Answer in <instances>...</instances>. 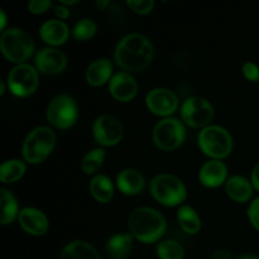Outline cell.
Returning a JSON list of instances; mask_svg holds the SVG:
<instances>
[{
    "instance_id": "cell-27",
    "label": "cell",
    "mask_w": 259,
    "mask_h": 259,
    "mask_svg": "<svg viewBox=\"0 0 259 259\" xmlns=\"http://www.w3.org/2000/svg\"><path fill=\"white\" fill-rule=\"evenodd\" d=\"M105 149L104 148H94L85 154V157L81 161V169L86 175L98 174L99 169L103 167L105 161Z\"/></svg>"
},
{
    "instance_id": "cell-11",
    "label": "cell",
    "mask_w": 259,
    "mask_h": 259,
    "mask_svg": "<svg viewBox=\"0 0 259 259\" xmlns=\"http://www.w3.org/2000/svg\"><path fill=\"white\" fill-rule=\"evenodd\" d=\"M93 136L101 147L116 146L124 137L123 123L110 114L98 116L93 124Z\"/></svg>"
},
{
    "instance_id": "cell-12",
    "label": "cell",
    "mask_w": 259,
    "mask_h": 259,
    "mask_svg": "<svg viewBox=\"0 0 259 259\" xmlns=\"http://www.w3.org/2000/svg\"><path fill=\"white\" fill-rule=\"evenodd\" d=\"M146 105L154 115L169 118L179 108V98L169 89L156 88L147 94Z\"/></svg>"
},
{
    "instance_id": "cell-13",
    "label": "cell",
    "mask_w": 259,
    "mask_h": 259,
    "mask_svg": "<svg viewBox=\"0 0 259 259\" xmlns=\"http://www.w3.org/2000/svg\"><path fill=\"white\" fill-rule=\"evenodd\" d=\"M34 63L38 72L43 75H57L67 66V57L58 48L45 47L37 52Z\"/></svg>"
},
{
    "instance_id": "cell-24",
    "label": "cell",
    "mask_w": 259,
    "mask_h": 259,
    "mask_svg": "<svg viewBox=\"0 0 259 259\" xmlns=\"http://www.w3.org/2000/svg\"><path fill=\"white\" fill-rule=\"evenodd\" d=\"M0 207H2V215H0V224L2 225L12 224L19 217L20 211L18 200L9 190H0Z\"/></svg>"
},
{
    "instance_id": "cell-23",
    "label": "cell",
    "mask_w": 259,
    "mask_h": 259,
    "mask_svg": "<svg viewBox=\"0 0 259 259\" xmlns=\"http://www.w3.org/2000/svg\"><path fill=\"white\" fill-rule=\"evenodd\" d=\"M90 194L101 204H108L114 196L113 181L105 175H95L90 181Z\"/></svg>"
},
{
    "instance_id": "cell-18",
    "label": "cell",
    "mask_w": 259,
    "mask_h": 259,
    "mask_svg": "<svg viewBox=\"0 0 259 259\" xmlns=\"http://www.w3.org/2000/svg\"><path fill=\"white\" fill-rule=\"evenodd\" d=\"M116 186L124 195L134 196L143 191L146 186V179L138 169H121L116 176Z\"/></svg>"
},
{
    "instance_id": "cell-3",
    "label": "cell",
    "mask_w": 259,
    "mask_h": 259,
    "mask_svg": "<svg viewBox=\"0 0 259 259\" xmlns=\"http://www.w3.org/2000/svg\"><path fill=\"white\" fill-rule=\"evenodd\" d=\"M56 142L57 137L52 128L45 125L37 126L28 133L23 142V158L30 164H38L46 161L55 149Z\"/></svg>"
},
{
    "instance_id": "cell-37",
    "label": "cell",
    "mask_w": 259,
    "mask_h": 259,
    "mask_svg": "<svg viewBox=\"0 0 259 259\" xmlns=\"http://www.w3.org/2000/svg\"><path fill=\"white\" fill-rule=\"evenodd\" d=\"M109 5H110V2H109V0H98V2H96V8H98L99 10H105Z\"/></svg>"
},
{
    "instance_id": "cell-35",
    "label": "cell",
    "mask_w": 259,
    "mask_h": 259,
    "mask_svg": "<svg viewBox=\"0 0 259 259\" xmlns=\"http://www.w3.org/2000/svg\"><path fill=\"white\" fill-rule=\"evenodd\" d=\"M212 259H233V255L227 249H215L212 252Z\"/></svg>"
},
{
    "instance_id": "cell-26",
    "label": "cell",
    "mask_w": 259,
    "mask_h": 259,
    "mask_svg": "<svg viewBox=\"0 0 259 259\" xmlns=\"http://www.w3.org/2000/svg\"><path fill=\"white\" fill-rule=\"evenodd\" d=\"M27 172V164L17 158L3 162L0 167V181L3 184H14Z\"/></svg>"
},
{
    "instance_id": "cell-29",
    "label": "cell",
    "mask_w": 259,
    "mask_h": 259,
    "mask_svg": "<svg viewBox=\"0 0 259 259\" xmlns=\"http://www.w3.org/2000/svg\"><path fill=\"white\" fill-rule=\"evenodd\" d=\"M98 32V25L93 19H81L73 25L72 37L77 40H88L93 38Z\"/></svg>"
},
{
    "instance_id": "cell-20",
    "label": "cell",
    "mask_w": 259,
    "mask_h": 259,
    "mask_svg": "<svg viewBox=\"0 0 259 259\" xmlns=\"http://www.w3.org/2000/svg\"><path fill=\"white\" fill-rule=\"evenodd\" d=\"M253 185L245 177L239 176V175H235L228 179V181L225 182V191H227L228 196L235 202H243L249 201L250 197L253 195Z\"/></svg>"
},
{
    "instance_id": "cell-33",
    "label": "cell",
    "mask_w": 259,
    "mask_h": 259,
    "mask_svg": "<svg viewBox=\"0 0 259 259\" xmlns=\"http://www.w3.org/2000/svg\"><path fill=\"white\" fill-rule=\"evenodd\" d=\"M247 214L250 224H252L255 229L259 230V197H257V199H254L250 202Z\"/></svg>"
},
{
    "instance_id": "cell-16",
    "label": "cell",
    "mask_w": 259,
    "mask_h": 259,
    "mask_svg": "<svg viewBox=\"0 0 259 259\" xmlns=\"http://www.w3.org/2000/svg\"><path fill=\"white\" fill-rule=\"evenodd\" d=\"M199 181L202 186L217 189L228 181V167L220 159L205 162L199 171Z\"/></svg>"
},
{
    "instance_id": "cell-38",
    "label": "cell",
    "mask_w": 259,
    "mask_h": 259,
    "mask_svg": "<svg viewBox=\"0 0 259 259\" xmlns=\"http://www.w3.org/2000/svg\"><path fill=\"white\" fill-rule=\"evenodd\" d=\"M235 259H259V255L254 254V253H245V254L238 255Z\"/></svg>"
},
{
    "instance_id": "cell-6",
    "label": "cell",
    "mask_w": 259,
    "mask_h": 259,
    "mask_svg": "<svg viewBox=\"0 0 259 259\" xmlns=\"http://www.w3.org/2000/svg\"><path fill=\"white\" fill-rule=\"evenodd\" d=\"M197 143L205 156L211 159L225 158L233 149V138L229 132L220 125H209L201 129Z\"/></svg>"
},
{
    "instance_id": "cell-31",
    "label": "cell",
    "mask_w": 259,
    "mask_h": 259,
    "mask_svg": "<svg viewBox=\"0 0 259 259\" xmlns=\"http://www.w3.org/2000/svg\"><path fill=\"white\" fill-rule=\"evenodd\" d=\"M52 2L51 0H32L28 3V10L32 14H43L47 12L51 7H52Z\"/></svg>"
},
{
    "instance_id": "cell-21",
    "label": "cell",
    "mask_w": 259,
    "mask_h": 259,
    "mask_svg": "<svg viewBox=\"0 0 259 259\" xmlns=\"http://www.w3.org/2000/svg\"><path fill=\"white\" fill-rule=\"evenodd\" d=\"M133 248V235L131 233H119L111 235L106 243V252L113 259H125Z\"/></svg>"
},
{
    "instance_id": "cell-9",
    "label": "cell",
    "mask_w": 259,
    "mask_h": 259,
    "mask_svg": "<svg viewBox=\"0 0 259 259\" xmlns=\"http://www.w3.org/2000/svg\"><path fill=\"white\" fill-rule=\"evenodd\" d=\"M39 77L38 71L28 63H20L10 70L7 85L10 93L18 98H28L37 90Z\"/></svg>"
},
{
    "instance_id": "cell-10",
    "label": "cell",
    "mask_w": 259,
    "mask_h": 259,
    "mask_svg": "<svg viewBox=\"0 0 259 259\" xmlns=\"http://www.w3.org/2000/svg\"><path fill=\"white\" fill-rule=\"evenodd\" d=\"M181 118L189 126L204 129L211 125L210 123L214 119V108L206 99L191 96L182 104Z\"/></svg>"
},
{
    "instance_id": "cell-2",
    "label": "cell",
    "mask_w": 259,
    "mask_h": 259,
    "mask_svg": "<svg viewBox=\"0 0 259 259\" xmlns=\"http://www.w3.org/2000/svg\"><path fill=\"white\" fill-rule=\"evenodd\" d=\"M131 234L144 244L159 242L166 233L167 223L163 215L152 207H137L131 212L128 219Z\"/></svg>"
},
{
    "instance_id": "cell-40",
    "label": "cell",
    "mask_w": 259,
    "mask_h": 259,
    "mask_svg": "<svg viewBox=\"0 0 259 259\" xmlns=\"http://www.w3.org/2000/svg\"><path fill=\"white\" fill-rule=\"evenodd\" d=\"M4 93H5V81L2 80L0 81V95H3Z\"/></svg>"
},
{
    "instance_id": "cell-8",
    "label": "cell",
    "mask_w": 259,
    "mask_h": 259,
    "mask_svg": "<svg viewBox=\"0 0 259 259\" xmlns=\"http://www.w3.org/2000/svg\"><path fill=\"white\" fill-rule=\"evenodd\" d=\"M153 142L159 149L166 152L179 148L186 138V129L182 121L176 118H164L153 129Z\"/></svg>"
},
{
    "instance_id": "cell-39",
    "label": "cell",
    "mask_w": 259,
    "mask_h": 259,
    "mask_svg": "<svg viewBox=\"0 0 259 259\" xmlns=\"http://www.w3.org/2000/svg\"><path fill=\"white\" fill-rule=\"evenodd\" d=\"M5 24H7V15H5L4 10L2 9L0 10V28H2V29H4Z\"/></svg>"
},
{
    "instance_id": "cell-22",
    "label": "cell",
    "mask_w": 259,
    "mask_h": 259,
    "mask_svg": "<svg viewBox=\"0 0 259 259\" xmlns=\"http://www.w3.org/2000/svg\"><path fill=\"white\" fill-rule=\"evenodd\" d=\"M60 259H101L98 249L85 240L70 242L61 252Z\"/></svg>"
},
{
    "instance_id": "cell-36",
    "label": "cell",
    "mask_w": 259,
    "mask_h": 259,
    "mask_svg": "<svg viewBox=\"0 0 259 259\" xmlns=\"http://www.w3.org/2000/svg\"><path fill=\"white\" fill-rule=\"evenodd\" d=\"M250 182H252L253 187H254L257 191H259V163L254 166L252 171V176H250Z\"/></svg>"
},
{
    "instance_id": "cell-30",
    "label": "cell",
    "mask_w": 259,
    "mask_h": 259,
    "mask_svg": "<svg viewBox=\"0 0 259 259\" xmlns=\"http://www.w3.org/2000/svg\"><path fill=\"white\" fill-rule=\"evenodd\" d=\"M126 5H128L132 12L144 15L153 10L154 2L153 0H128Z\"/></svg>"
},
{
    "instance_id": "cell-28",
    "label": "cell",
    "mask_w": 259,
    "mask_h": 259,
    "mask_svg": "<svg viewBox=\"0 0 259 259\" xmlns=\"http://www.w3.org/2000/svg\"><path fill=\"white\" fill-rule=\"evenodd\" d=\"M157 255L159 259H184L185 249L179 242L172 239L162 240L157 245Z\"/></svg>"
},
{
    "instance_id": "cell-7",
    "label": "cell",
    "mask_w": 259,
    "mask_h": 259,
    "mask_svg": "<svg viewBox=\"0 0 259 259\" xmlns=\"http://www.w3.org/2000/svg\"><path fill=\"white\" fill-rule=\"evenodd\" d=\"M46 116L51 125L57 129H68L78 119V106L73 98L67 94H61L53 98L48 104Z\"/></svg>"
},
{
    "instance_id": "cell-5",
    "label": "cell",
    "mask_w": 259,
    "mask_h": 259,
    "mask_svg": "<svg viewBox=\"0 0 259 259\" xmlns=\"http://www.w3.org/2000/svg\"><path fill=\"white\" fill-rule=\"evenodd\" d=\"M0 47L4 57L13 63H24L34 51L32 37L20 28H9L3 30L0 37Z\"/></svg>"
},
{
    "instance_id": "cell-32",
    "label": "cell",
    "mask_w": 259,
    "mask_h": 259,
    "mask_svg": "<svg viewBox=\"0 0 259 259\" xmlns=\"http://www.w3.org/2000/svg\"><path fill=\"white\" fill-rule=\"evenodd\" d=\"M242 72L247 80L252 81V82H257V81H259V67L254 62L247 61V62L242 66Z\"/></svg>"
},
{
    "instance_id": "cell-25",
    "label": "cell",
    "mask_w": 259,
    "mask_h": 259,
    "mask_svg": "<svg viewBox=\"0 0 259 259\" xmlns=\"http://www.w3.org/2000/svg\"><path fill=\"white\" fill-rule=\"evenodd\" d=\"M177 222L187 234H197L201 229V219L194 207L189 205H182L177 211Z\"/></svg>"
},
{
    "instance_id": "cell-19",
    "label": "cell",
    "mask_w": 259,
    "mask_h": 259,
    "mask_svg": "<svg viewBox=\"0 0 259 259\" xmlns=\"http://www.w3.org/2000/svg\"><path fill=\"white\" fill-rule=\"evenodd\" d=\"M113 76V63L109 58H98L93 61L86 70V81L89 85L95 88L109 82Z\"/></svg>"
},
{
    "instance_id": "cell-17",
    "label": "cell",
    "mask_w": 259,
    "mask_h": 259,
    "mask_svg": "<svg viewBox=\"0 0 259 259\" xmlns=\"http://www.w3.org/2000/svg\"><path fill=\"white\" fill-rule=\"evenodd\" d=\"M39 35L50 47H55L66 43L70 37V28L63 20L50 19L40 25Z\"/></svg>"
},
{
    "instance_id": "cell-34",
    "label": "cell",
    "mask_w": 259,
    "mask_h": 259,
    "mask_svg": "<svg viewBox=\"0 0 259 259\" xmlns=\"http://www.w3.org/2000/svg\"><path fill=\"white\" fill-rule=\"evenodd\" d=\"M55 14L57 15L58 19L60 20H63V19H67V18H70V9H68L66 5H62V4H58L55 7Z\"/></svg>"
},
{
    "instance_id": "cell-15",
    "label": "cell",
    "mask_w": 259,
    "mask_h": 259,
    "mask_svg": "<svg viewBox=\"0 0 259 259\" xmlns=\"http://www.w3.org/2000/svg\"><path fill=\"white\" fill-rule=\"evenodd\" d=\"M18 223L25 233L34 237L45 235L50 228V222L45 212L35 207H24L20 210Z\"/></svg>"
},
{
    "instance_id": "cell-4",
    "label": "cell",
    "mask_w": 259,
    "mask_h": 259,
    "mask_svg": "<svg viewBox=\"0 0 259 259\" xmlns=\"http://www.w3.org/2000/svg\"><path fill=\"white\" fill-rule=\"evenodd\" d=\"M152 196L164 206H179L186 200V186L181 179L171 174H159L149 185Z\"/></svg>"
},
{
    "instance_id": "cell-1",
    "label": "cell",
    "mask_w": 259,
    "mask_h": 259,
    "mask_svg": "<svg viewBox=\"0 0 259 259\" xmlns=\"http://www.w3.org/2000/svg\"><path fill=\"white\" fill-rule=\"evenodd\" d=\"M153 45L151 40L139 33H131L121 38L115 47L116 63L128 72H139L146 70L153 58Z\"/></svg>"
},
{
    "instance_id": "cell-14",
    "label": "cell",
    "mask_w": 259,
    "mask_h": 259,
    "mask_svg": "<svg viewBox=\"0 0 259 259\" xmlns=\"http://www.w3.org/2000/svg\"><path fill=\"white\" fill-rule=\"evenodd\" d=\"M109 91L115 100L129 103L138 93V83L129 72H118L109 81Z\"/></svg>"
}]
</instances>
